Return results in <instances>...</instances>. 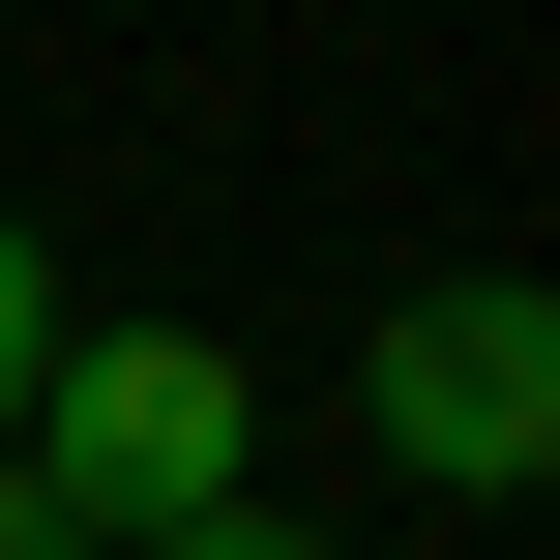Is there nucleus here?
<instances>
[{
    "label": "nucleus",
    "instance_id": "nucleus-1",
    "mask_svg": "<svg viewBox=\"0 0 560 560\" xmlns=\"http://www.w3.org/2000/svg\"><path fill=\"white\" fill-rule=\"evenodd\" d=\"M0 443H30V472H59V502H89V560H118V532H207V502H236V472H266V384H236V354H207V325H59V354H30V413H0Z\"/></svg>",
    "mask_w": 560,
    "mask_h": 560
},
{
    "label": "nucleus",
    "instance_id": "nucleus-2",
    "mask_svg": "<svg viewBox=\"0 0 560 560\" xmlns=\"http://www.w3.org/2000/svg\"><path fill=\"white\" fill-rule=\"evenodd\" d=\"M354 413H384V472H413V502H532V472H560V295H532V266H443V295H384Z\"/></svg>",
    "mask_w": 560,
    "mask_h": 560
},
{
    "label": "nucleus",
    "instance_id": "nucleus-3",
    "mask_svg": "<svg viewBox=\"0 0 560 560\" xmlns=\"http://www.w3.org/2000/svg\"><path fill=\"white\" fill-rule=\"evenodd\" d=\"M30 354H59V236L0 207V413H30Z\"/></svg>",
    "mask_w": 560,
    "mask_h": 560
},
{
    "label": "nucleus",
    "instance_id": "nucleus-4",
    "mask_svg": "<svg viewBox=\"0 0 560 560\" xmlns=\"http://www.w3.org/2000/svg\"><path fill=\"white\" fill-rule=\"evenodd\" d=\"M0 560H89V502H59V472H30V443H0Z\"/></svg>",
    "mask_w": 560,
    "mask_h": 560
},
{
    "label": "nucleus",
    "instance_id": "nucleus-5",
    "mask_svg": "<svg viewBox=\"0 0 560 560\" xmlns=\"http://www.w3.org/2000/svg\"><path fill=\"white\" fill-rule=\"evenodd\" d=\"M118 560H325V532H266V502H207V532H118Z\"/></svg>",
    "mask_w": 560,
    "mask_h": 560
}]
</instances>
